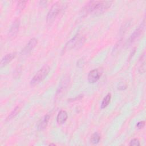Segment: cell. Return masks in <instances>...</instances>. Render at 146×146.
Returning <instances> with one entry per match:
<instances>
[{"label": "cell", "mask_w": 146, "mask_h": 146, "mask_svg": "<svg viewBox=\"0 0 146 146\" xmlns=\"http://www.w3.org/2000/svg\"><path fill=\"white\" fill-rule=\"evenodd\" d=\"M84 42L85 38L83 36L80 35L79 34H77L66 43L62 50V52L65 53L66 51L74 48H78L83 44Z\"/></svg>", "instance_id": "6da1fadb"}, {"label": "cell", "mask_w": 146, "mask_h": 146, "mask_svg": "<svg viewBox=\"0 0 146 146\" xmlns=\"http://www.w3.org/2000/svg\"><path fill=\"white\" fill-rule=\"evenodd\" d=\"M50 71V67L49 66L45 64L33 76L32 79L30 81V84L32 86H34L39 83H40L42 81H43L46 77L49 74V72Z\"/></svg>", "instance_id": "7a4b0ae2"}, {"label": "cell", "mask_w": 146, "mask_h": 146, "mask_svg": "<svg viewBox=\"0 0 146 146\" xmlns=\"http://www.w3.org/2000/svg\"><path fill=\"white\" fill-rule=\"evenodd\" d=\"M61 9V5L59 2H56L52 5L47 13L46 17V21L48 23H51L55 20L56 17L60 13Z\"/></svg>", "instance_id": "3957f363"}, {"label": "cell", "mask_w": 146, "mask_h": 146, "mask_svg": "<svg viewBox=\"0 0 146 146\" xmlns=\"http://www.w3.org/2000/svg\"><path fill=\"white\" fill-rule=\"evenodd\" d=\"M70 82V79L68 76H65L62 80L60 82V84L57 90L56 95H55V99H60V98L62 96L63 94H64V92H66L69 83Z\"/></svg>", "instance_id": "277c9868"}, {"label": "cell", "mask_w": 146, "mask_h": 146, "mask_svg": "<svg viewBox=\"0 0 146 146\" xmlns=\"http://www.w3.org/2000/svg\"><path fill=\"white\" fill-rule=\"evenodd\" d=\"M112 3V1H98L96 7L93 13L96 15L103 13L111 7Z\"/></svg>", "instance_id": "5b68a950"}, {"label": "cell", "mask_w": 146, "mask_h": 146, "mask_svg": "<svg viewBox=\"0 0 146 146\" xmlns=\"http://www.w3.org/2000/svg\"><path fill=\"white\" fill-rule=\"evenodd\" d=\"M144 27H145V20L144 19L143 22L140 25V26L139 27H138V28L136 29L134 31V32L132 33V34L130 36L129 40H128V42L129 43H132L136 39H137L140 37V36L141 35V34L143 32Z\"/></svg>", "instance_id": "8992f818"}, {"label": "cell", "mask_w": 146, "mask_h": 146, "mask_svg": "<svg viewBox=\"0 0 146 146\" xmlns=\"http://www.w3.org/2000/svg\"><path fill=\"white\" fill-rule=\"evenodd\" d=\"M37 43H38V41L36 38H33L31 39L29 41L26 46L25 47V48L22 50L21 54L22 55H26L30 54L31 51L35 48V47L37 44Z\"/></svg>", "instance_id": "52a82bcc"}, {"label": "cell", "mask_w": 146, "mask_h": 146, "mask_svg": "<svg viewBox=\"0 0 146 146\" xmlns=\"http://www.w3.org/2000/svg\"><path fill=\"white\" fill-rule=\"evenodd\" d=\"M102 75L101 72L98 69H94L90 71L88 75V81L90 83H94L96 82Z\"/></svg>", "instance_id": "ba28073f"}, {"label": "cell", "mask_w": 146, "mask_h": 146, "mask_svg": "<svg viewBox=\"0 0 146 146\" xmlns=\"http://www.w3.org/2000/svg\"><path fill=\"white\" fill-rule=\"evenodd\" d=\"M20 26V21L19 19H16L12 23L9 32V36L11 38H14L18 34Z\"/></svg>", "instance_id": "9c48e42d"}, {"label": "cell", "mask_w": 146, "mask_h": 146, "mask_svg": "<svg viewBox=\"0 0 146 146\" xmlns=\"http://www.w3.org/2000/svg\"><path fill=\"white\" fill-rule=\"evenodd\" d=\"M16 56V52H11L10 54H6L4 56L1 61V67H2L6 65L7 63H10Z\"/></svg>", "instance_id": "30bf717a"}, {"label": "cell", "mask_w": 146, "mask_h": 146, "mask_svg": "<svg viewBox=\"0 0 146 146\" xmlns=\"http://www.w3.org/2000/svg\"><path fill=\"white\" fill-rule=\"evenodd\" d=\"M67 117H68V115L67 112L64 110H62L58 113L57 115L56 121L58 124H63L67 120Z\"/></svg>", "instance_id": "8fae6325"}, {"label": "cell", "mask_w": 146, "mask_h": 146, "mask_svg": "<svg viewBox=\"0 0 146 146\" xmlns=\"http://www.w3.org/2000/svg\"><path fill=\"white\" fill-rule=\"evenodd\" d=\"M50 115H46L44 116V117L42 119V120L39 123L37 128L39 131H42L43 129H44L46 126L47 125V124L49 121L50 120Z\"/></svg>", "instance_id": "7c38bea8"}, {"label": "cell", "mask_w": 146, "mask_h": 146, "mask_svg": "<svg viewBox=\"0 0 146 146\" xmlns=\"http://www.w3.org/2000/svg\"><path fill=\"white\" fill-rule=\"evenodd\" d=\"M140 66L139 67V72L140 74H143L145 72V52L141 55V58L139 60Z\"/></svg>", "instance_id": "4fadbf2b"}, {"label": "cell", "mask_w": 146, "mask_h": 146, "mask_svg": "<svg viewBox=\"0 0 146 146\" xmlns=\"http://www.w3.org/2000/svg\"><path fill=\"white\" fill-rule=\"evenodd\" d=\"M21 111V107L19 106H17L11 112V113L8 115V116L6 117V121H10V120L14 118Z\"/></svg>", "instance_id": "5bb4252c"}, {"label": "cell", "mask_w": 146, "mask_h": 146, "mask_svg": "<svg viewBox=\"0 0 146 146\" xmlns=\"http://www.w3.org/2000/svg\"><path fill=\"white\" fill-rule=\"evenodd\" d=\"M111 99V95L110 93H108L106 95V96L103 98L102 103H101V108L103 109L105 108L106 107L108 106L109 103H110Z\"/></svg>", "instance_id": "9a60e30c"}, {"label": "cell", "mask_w": 146, "mask_h": 146, "mask_svg": "<svg viewBox=\"0 0 146 146\" xmlns=\"http://www.w3.org/2000/svg\"><path fill=\"white\" fill-rule=\"evenodd\" d=\"M100 140V135L98 132H95L91 137L90 141L92 144H98Z\"/></svg>", "instance_id": "2e32d148"}, {"label": "cell", "mask_w": 146, "mask_h": 146, "mask_svg": "<svg viewBox=\"0 0 146 146\" xmlns=\"http://www.w3.org/2000/svg\"><path fill=\"white\" fill-rule=\"evenodd\" d=\"M27 3V1H20L17 5V10L18 12H21L26 7Z\"/></svg>", "instance_id": "e0dca14e"}, {"label": "cell", "mask_w": 146, "mask_h": 146, "mask_svg": "<svg viewBox=\"0 0 146 146\" xmlns=\"http://www.w3.org/2000/svg\"><path fill=\"white\" fill-rule=\"evenodd\" d=\"M85 64V59L84 58L79 59L76 63V66L79 68H83Z\"/></svg>", "instance_id": "ac0fdd59"}, {"label": "cell", "mask_w": 146, "mask_h": 146, "mask_svg": "<svg viewBox=\"0 0 146 146\" xmlns=\"http://www.w3.org/2000/svg\"><path fill=\"white\" fill-rule=\"evenodd\" d=\"M140 141L138 139H132L131 141H130V143H129V145H131V146H139L140 145Z\"/></svg>", "instance_id": "d6986e66"}, {"label": "cell", "mask_w": 146, "mask_h": 146, "mask_svg": "<svg viewBox=\"0 0 146 146\" xmlns=\"http://www.w3.org/2000/svg\"><path fill=\"white\" fill-rule=\"evenodd\" d=\"M127 88V85L123 82H120L119 85L117 86V89L119 90H125Z\"/></svg>", "instance_id": "ffe728a7"}, {"label": "cell", "mask_w": 146, "mask_h": 146, "mask_svg": "<svg viewBox=\"0 0 146 146\" xmlns=\"http://www.w3.org/2000/svg\"><path fill=\"white\" fill-rule=\"evenodd\" d=\"M145 125V121H140L139 122H138L136 124V127L138 129H141L143 128Z\"/></svg>", "instance_id": "44dd1931"}, {"label": "cell", "mask_w": 146, "mask_h": 146, "mask_svg": "<svg viewBox=\"0 0 146 146\" xmlns=\"http://www.w3.org/2000/svg\"><path fill=\"white\" fill-rule=\"evenodd\" d=\"M21 68H19V67L17 68L15 70V72L14 73V76H15V78H18V77H19V74H21Z\"/></svg>", "instance_id": "7402d4cb"}, {"label": "cell", "mask_w": 146, "mask_h": 146, "mask_svg": "<svg viewBox=\"0 0 146 146\" xmlns=\"http://www.w3.org/2000/svg\"><path fill=\"white\" fill-rule=\"evenodd\" d=\"M83 95H78L77 96L76 98H74V99H70V100H72L71 101H75V100H80L82 98H83Z\"/></svg>", "instance_id": "603a6c76"}, {"label": "cell", "mask_w": 146, "mask_h": 146, "mask_svg": "<svg viewBox=\"0 0 146 146\" xmlns=\"http://www.w3.org/2000/svg\"><path fill=\"white\" fill-rule=\"evenodd\" d=\"M49 145H55V144H50Z\"/></svg>", "instance_id": "cb8c5ba5"}]
</instances>
